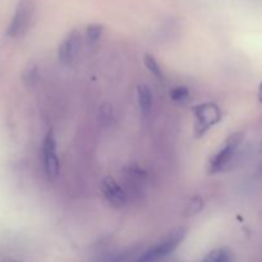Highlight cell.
Returning a JSON list of instances; mask_svg holds the SVG:
<instances>
[{"label": "cell", "mask_w": 262, "mask_h": 262, "mask_svg": "<svg viewBox=\"0 0 262 262\" xmlns=\"http://www.w3.org/2000/svg\"><path fill=\"white\" fill-rule=\"evenodd\" d=\"M194 117V132L197 137L204 136L212 125L222 120V110L214 102H202L192 109Z\"/></svg>", "instance_id": "obj_1"}, {"label": "cell", "mask_w": 262, "mask_h": 262, "mask_svg": "<svg viewBox=\"0 0 262 262\" xmlns=\"http://www.w3.org/2000/svg\"><path fill=\"white\" fill-rule=\"evenodd\" d=\"M242 141L243 133H233L232 136H229L225 140V142L223 143L222 147L217 150V152L210 160V171L211 173H219V171H223L224 169H227L228 165L232 163L234 155L237 154Z\"/></svg>", "instance_id": "obj_2"}, {"label": "cell", "mask_w": 262, "mask_h": 262, "mask_svg": "<svg viewBox=\"0 0 262 262\" xmlns=\"http://www.w3.org/2000/svg\"><path fill=\"white\" fill-rule=\"evenodd\" d=\"M33 14H35V5L31 0H22L15 8V12L13 14L12 20L8 26L7 35L9 37H19L25 35L30 28L32 22Z\"/></svg>", "instance_id": "obj_3"}, {"label": "cell", "mask_w": 262, "mask_h": 262, "mask_svg": "<svg viewBox=\"0 0 262 262\" xmlns=\"http://www.w3.org/2000/svg\"><path fill=\"white\" fill-rule=\"evenodd\" d=\"M183 238V229L171 233L165 241H163V242L159 243V245L154 246L150 250L146 251L143 255H141L136 262H160L164 257H166L169 253H171L177 247H178V245L182 242Z\"/></svg>", "instance_id": "obj_4"}, {"label": "cell", "mask_w": 262, "mask_h": 262, "mask_svg": "<svg viewBox=\"0 0 262 262\" xmlns=\"http://www.w3.org/2000/svg\"><path fill=\"white\" fill-rule=\"evenodd\" d=\"M42 165L46 176L50 179L58 177L60 164H59L58 154H56V140L51 130L46 133L42 142Z\"/></svg>", "instance_id": "obj_5"}, {"label": "cell", "mask_w": 262, "mask_h": 262, "mask_svg": "<svg viewBox=\"0 0 262 262\" xmlns=\"http://www.w3.org/2000/svg\"><path fill=\"white\" fill-rule=\"evenodd\" d=\"M82 46V36L77 30L71 31L58 48V59L63 66H71L78 56Z\"/></svg>", "instance_id": "obj_6"}, {"label": "cell", "mask_w": 262, "mask_h": 262, "mask_svg": "<svg viewBox=\"0 0 262 262\" xmlns=\"http://www.w3.org/2000/svg\"><path fill=\"white\" fill-rule=\"evenodd\" d=\"M101 192L107 204L113 207H122L127 202V194L122 187L112 177H106L101 181Z\"/></svg>", "instance_id": "obj_7"}, {"label": "cell", "mask_w": 262, "mask_h": 262, "mask_svg": "<svg viewBox=\"0 0 262 262\" xmlns=\"http://www.w3.org/2000/svg\"><path fill=\"white\" fill-rule=\"evenodd\" d=\"M137 99L141 113L143 115L150 114L152 109V94L146 84H140L137 87Z\"/></svg>", "instance_id": "obj_8"}, {"label": "cell", "mask_w": 262, "mask_h": 262, "mask_svg": "<svg viewBox=\"0 0 262 262\" xmlns=\"http://www.w3.org/2000/svg\"><path fill=\"white\" fill-rule=\"evenodd\" d=\"M202 262H232V256L227 248H217L211 251Z\"/></svg>", "instance_id": "obj_9"}, {"label": "cell", "mask_w": 262, "mask_h": 262, "mask_svg": "<svg viewBox=\"0 0 262 262\" xmlns=\"http://www.w3.org/2000/svg\"><path fill=\"white\" fill-rule=\"evenodd\" d=\"M143 63H145L146 68L148 69V72H150L151 74H154V76L158 77V78H163V69H161L158 60H156L151 54H145V56H143Z\"/></svg>", "instance_id": "obj_10"}, {"label": "cell", "mask_w": 262, "mask_h": 262, "mask_svg": "<svg viewBox=\"0 0 262 262\" xmlns=\"http://www.w3.org/2000/svg\"><path fill=\"white\" fill-rule=\"evenodd\" d=\"M102 32H104V28H102L101 25H90L87 26V30H86V36H87V40L90 41L91 43L97 42V41L101 38Z\"/></svg>", "instance_id": "obj_11"}, {"label": "cell", "mask_w": 262, "mask_h": 262, "mask_svg": "<svg viewBox=\"0 0 262 262\" xmlns=\"http://www.w3.org/2000/svg\"><path fill=\"white\" fill-rule=\"evenodd\" d=\"M189 97V90L186 86L174 87L170 91V99L174 102H183Z\"/></svg>", "instance_id": "obj_12"}, {"label": "cell", "mask_w": 262, "mask_h": 262, "mask_svg": "<svg viewBox=\"0 0 262 262\" xmlns=\"http://www.w3.org/2000/svg\"><path fill=\"white\" fill-rule=\"evenodd\" d=\"M258 101L262 102V82H261L260 87H258Z\"/></svg>", "instance_id": "obj_13"}, {"label": "cell", "mask_w": 262, "mask_h": 262, "mask_svg": "<svg viewBox=\"0 0 262 262\" xmlns=\"http://www.w3.org/2000/svg\"><path fill=\"white\" fill-rule=\"evenodd\" d=\"M258 173H260L262 176V163L260 164V166H258Z\"/></svg>", "instance_id": "obj_14"}, {"label": "cell", "mask_w": 262, "mask_h": 262, "mask_svg": "<svg viewBox=\"0 0 262 262\" xmlns=\"http://www.w3.org/2000/svg\"><path fill=\"white\" fill-rule=\"evenodd\" d=\"M261 150H262V142H261Z\"/></svg>", "instance_id": "obj_15"}]
</instances>
